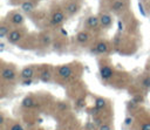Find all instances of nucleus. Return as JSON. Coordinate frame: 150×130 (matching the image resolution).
I'll return each mask as SVG.
<instances>
[{"label": "nucleus", "mask_w": 150, "mask_h": 130, "mask_svg": "<svg viewBox=\"0 0 150 130\" xmlns=\"http://www.w3.org/2000/svg\"><path fill=\"white\" fill-rule=\"evenodd\" d=\"M66 18V12H63L61 8H55L50 14V25L52 26H60Z\"/></svg>", "instance_id": "1"}, {"label": "nucleus", "mask_w": 150, "mask_h": 130, "mask_svg": "<svg viewBox=\"0 0 150 130\" xmlns=\"http://www.w3.org/2000/svg\"><path fill=\"white\" fill-rule=\"evenodd\" d=\"M1 78L5 82H14L16 80V70L13 67H2L1 69Z\"/></svg>", "instance_id": "2"}, {"label": "nucleus", "mask_w": 150, "mask_h": 130, "mask_svg": "<svg viewBox=\"0 0 150 130\" xmlns=\"http://www.w3.org/2000/svg\"><path fill=\"white\" fill-rule=\"evenodd\" d=\"M81 9V4L76 0H69L66 2V6H64V12L67 15L69 16H73L75 14L79 13V11Z\"/></svg>", "instance_id": "3"}, {"label": "nucleus", "mask_w": 150, "mask_h": 130, "mask_svg": "<svg viewBox=\"0 0 150 130\" xmlns=\"http://www.w3.org/2000/svg\"><path fill=\"white\" fill-rule=\"evenodd\" d=\"M23 35H25V30L22 28H15V29L11 30V33L7 36V40H8L9 43L15 45V43H18V42H20L22 40Z\"/></svg>", "instance_id": "4"}, {"label": "nucleus", "mask_w": 150, "mask_h": 130, "mask_svg": "<svg viewBox=\"0 0 150 130\" xmlns=\"http://www.w3.org/2000/svg\"><path fill=\"white\" fill-rule=\"evenodd\" d=\"M98 18H100L101 28L108 29V28L111 27V25H112V18H111V15L108 12H101L98 14Z\"/></svg>", "instance_id": "5"}, {"label": "nucleus", "mask_w": 150, "mask_h": 130, "mask_svg": "<svg viewBox=\"0 0 150 130\" xmlns=\"http://www.w3.org/2000/svg\"><path fill=\"white\" fill-rule=\"evenodd\" d=\"M56 73H57V76L60 78H63V80H67L73 74V68L69 66V64H62V66H59L56 68Z\"/></svg>", "instance_id": "6"}, {"label": "nucleus", "mask_w": 150, "mask_h": 130, "mask_svg": "<svg viewBox=\"0 0 150 130\" xmlns=\"http://www.w3.org/2000/svg\"><path fill=\"white\" fill-rule=\"evenodd\" d=\"M86 27L88 29H91V30L98 29L101 27L98 15H90V16H88L87 20H86Z\"/></svg>", "instance_id": "7"}, {"label": "nucleus", "mask_w": 150, "mask_h": 130, "mask_svg": "<svg viewBox=\"0 0 150 130\" xmlns=\"http://www.w3.org/2000/svg\"><path fill=\"white\" fill-rule=\"evenodd\" d=\"M100 75L103 81H109L114 75V70L109 64H104L100 68Z\"/></svg>", "instance_id": "8"}, {"label": "nucleus", "mask_w": 150, "mask_h": 130, "mask_svg": "<svg viewBox=\"0 0 150 130\" xmlns=\"http://www.w3.org/2000/svg\"><path fill=\"white\" fill-rule=\"evenodd\" d=\"M91 52H93L94 54H100V55L107 54V53L109 52V46H108V43H107L105 41H98V42L95 45V47L91 49Z\"/></svg>", "instance_id": "9"}, {"label": "nucleus", "mask_w": 150, "mask_h": 130, "mask_svg": "<svg viewBox=\"0 0 150 130\" xmlns=\"http://www.w3.org/2000/svg\"><path fill=\"white\" fill-rule=\"evenodd\" d=\"M34 74H35V68L33 66H27L21 69L20 77L21 80H32L34 77Z\"/></svg>", "instance_id": "10"}, {"label": "nucleus", "mask_w": 150, "mask_h": 130, "mask_svg": "<svg viewBox=\"0 0 150 130\" xmlns=\"http://www.w3.org/2000/svg\"><path fill=\"white\" fill-rule=\"evenodd\" d=\"M9 22L13 25V26H22L23 22H25V18L21 13L19 12H13L9 16Z\"/></svg>", "instance_id": "11"}, {"label": "nucleus", "mask_w": 150, "mask_h": 130, "mask_svg": "<svg viewBox=\"0 0 150 130\" xmlns=\"http://www.w3.org/2000/svg\"><path fill=\"white\" fill-rule=\"evenodd\" d=\"M125 7H127V1L125 0H114L110 4V11L115 12V13L122 12Z\"/></svg>", "instance_id": "12"}, {"label": "nucleus", "mask_w": 150, "mask_h": 130, "mask_svg": "<svg viewBox=\"0 0 150 130\" xmlns=\"http://www.w3.org/2000/svg\"><path fill=\"white\" fill-rule=\"evenodd\" d=\"M21 107L25 108V109H32V108H35L36 107V102H35V98L30 95H27L26 97H23V100L21 101Z\"/></svg>", "instance_id": "13"}, {"label": "nucleus", "mask_w": 150, "mask_h": 130, "mask_svg": "<svg viewBox=\"0 0 150 130\" xmlns=\"http://www.w3.org/2000/svg\"><path fill=\"white\" fill-rule=\"evenodd\" d=\"M90 39V34L87 32V30H81L76 34V42L80 43V45H86L88 43Z\"/></svg>", "instance_id": "14"}, {"label": "nucleus", "mask_w": 150, "mask_h": 130, "mask_svg": "<svg viewBox=\"0 0 150 130\" xmlns=\"http://www.w3.org/2000/svg\"><path fill=\"white\" fill-rule=\"evenodd\" d=\"M34 8H35V2L32 1V0H25V1H22V4H21V9H22L25 13H27V14L32 13V12L34 11Z\"/></svg>", "instance_id": "15"}, {"label": "nucleus", "mask_w": 150, "mask_h": 130, "mask_svg": "<svg viewBox=\"0 0 150 130\" xmlns=\"http://www.w3.org/2000/svg\"><path fill=\"white\" fill-rule=\"evenodd\" d=\"M94 107L96 109H98L100 111H103V110H105L108 108V101L105 98H103V97H96Z\"/></svg>", "instance_id": "16"}, {"label": "nucleus", "mask_w": 150, "mask_h": 130, "mask_svg": "<svg viewBox=\"0 0 150 130\" xmlns=\"http://www.w3.org/2000/svg\"><path fill=\"white\" fill-rule=\"evenodd\" d=\"M40 80L42 82H49L52 80V71L49 68H43L40 74Z\"/></svg>", "instance_id": "17"}, {"label": "nucleus", "mask_w": 150, "mask_h": 130, "mask_svg": "<svg viewBox=\"0 0 150 130\" xmlns=\"http://www.w3.org/2000/svg\"><path fill=\"white\" fill-rule=\"evenodd\" d=\"M11 27H9V25H7V23H5V22H2L1 25H0V37L1 39H5V37H7L8 36V34L11 33Z\"/></svg>", "instance_id": "18"}, {"label": "nucleus", "mask_w": 150, "mask_h": 130, "mask_svg": "<svg viewBox=\"0 0 150 130\" xmlns=\"http://www.w3.org/2000/svg\"><path fill=\"white\" fill-rule=\"evenodd\" d=\"M43 46H49L50 43H52V37H50V35L49 34H43L42 36H41V41H40Z\"/></svg>", "instance_id": "19"}, {"label": "nucleus", "mask_w": 150, "mask_h": 130, "mask_svg": "<svg viewBox=\"0 0 150 130\" xmlns=\"http://www.w3.org/2000/svg\"><path fill=\"white\" fill-rule=\"evenodd\" d=\"M141 84L144 89H150V75H146L145 77H143Z\"/></svg>", "instance_id": "20"}, {"label": "nucleus", "mask_w": 150, "mask_h": 130, "mask_svg": "<svg viewBox=\"0 0 150 130\" xmlns=\"http://www.w3.org/2000/svg\"><path fill=\"white\" fill-rule=\"evenodd\" d=\"M8 130H25V129H23L22 124H20V123H18V122H15V123L11 124V126L8 128Z\"/></svg>", "instance_id": "21"}, {"label": "nucleus", "mask_w": 150, "mask_h": 130, "mask_svg": "<svg viewBox=\"0 0 150 130\" xmlns=\"http://www.w3.org/2000/svg\"><path fill=\"white\" fill-rule=\"evenodd\" d=\"M75 107H76L77 109H82V108L84 107V98H83V97L77 98V100L75 101Z\"/></svg>", "instance_id": "22"}, {"label": "nucleus", "mask_w": 150, "mask_h": 130, "mask_svg": "<svg viewBox=\"0 0 150 130\" xmlns=\"http://www.w3.org/2000/svg\"><path fill=\"white\" fill-rule=\"evenodd\" d=\"M97 130H111V125H110L109 122H103V123L97 128Z\"/></svg>", "instance_id": "23"}, {"label": "nucleus", "mask_w": 150, "mask_h": 130, "mask_svg": "<svg viewBox=\"0 0 150 130\" xmlns=\"http://www.w3.org/2000/svg\"><path fill=\"white\" fill-rule=\"evenodd\" d=\"M68 103H66V102H59L57 103V109H60V110H62V111H66V110H68Z\"/></svg>", "instance_id": "24"}, {"label": "nucleus", "mask_w": 150, "mask_h": 130, "mask_svg": "<svg viewBox=\"0 0 150 130\" xmlns=\"http://www.w3.org/2000/svg\"><path fill=\"white\" fill-rule=\"evenodd\" d=\"M131 101H134L136 104H139V103L143 102V96H142V95H135V96L131 98Z\"/></svg>", "instance_id": "25"}, {"label": "nucleus", "mask_w": 150, "mask_h": 130, "mask_svg": "<svg viewBox=\"0 0 150 130\" xmlns=\"http://www.w3.org/2000/svg\"><path fill=\"white\" fill-rule=\"evenodd\" d=\"M93 123L95 124V126H97V128H98V126L103 123V121H102L98 116H94V117H93Z\"/></svg>", "instance_id": "26"}, {"label": "nucleus", "mask_w": 150, "mask_h": 130, "mask_svg": "<svg viewBox=\"0 0 150 130\" xmlns=\"http://www.w3.org/2000/svg\"><path fill=\"white\" fill-rule=\"evenodd\" d=\"M132 122H134V118H132L131 116H127L125 119H124V124H125L127 126H130V125L132 124Z\"/></svg>", "instance_id": "27"}, {"label": "nucleus", "mask_w": 150, "mask_h": 130, "mask_svg": "<svg viewBox=\"0 0 150 130\" xmlns=\"http://www.w3.org/2000/svg\"><path fill=\"white\" fill-rule=\"evenodd\" d=\"M141 130H150V121H146L142 124L141 126Z\"/></svg>", "instance_id": "28"}, {"label": "nucleus", "mask_w": 150, "mask_h": 130, "mask_svg": "<svg viewBox=\"0 0 150 130\" xmlns=\"http://www.w3.org/2000/svg\"><path fill=\"white\" fill-rule=\"evenodd\" d=\"M32 80H33V78H32ZM32 80H22V84H23V85H29V84H32V82H33Z\"/></svg>", "instance_id": "29"}, {"label": "nucleus", "mask_w": 150, "mask_h": 130, "mask_svg": "<svg viewBox=\"0 0 150 130\" xmlns=\"http://www.w3.org/2000/svg\"><path fill=\"white\" fill-rule=\"evenodd\" d=\"M0 124L1 125H5V115L4 114L0 115Z\"/></svg>", "instance_id": "30"}, {"label": "nucleus", "mask_w": 150, "mask_h": 130, "mask_svg": "<svg viewBox=\"0 0 150 130\" xmlns=\"http://www.w3.org/2000/svg\"><path fill=\"white\" fill-rule=\"evenodd\" d=\"M36 130H42V129H36Z\"/></svg>", "instance_id": "31"}, {"label": "nucleus", "mask_w": 150, "mask_h": 130, "mask_svg": "<svg viewBox=\"0 0 150 130\" xmlns=\"http://www.w3.org/2000/svg\"><path fill=\"white\" fill-rule=\"evenodd\" d=\"M77 130H81V129H77Z\"/></svg>", "instance_id": "32"}]
</instances>
